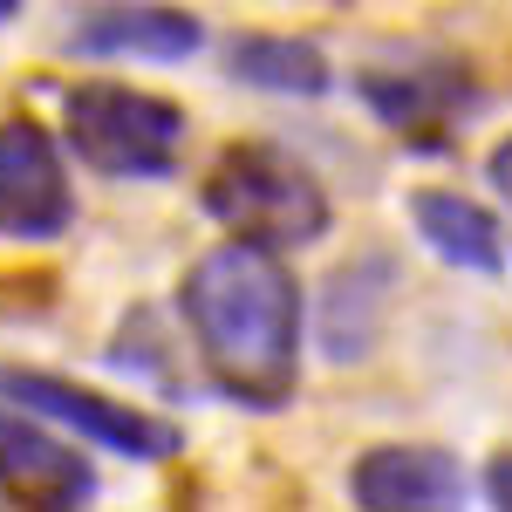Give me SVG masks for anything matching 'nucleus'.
<instances>
[{"label":"nucleus","mask_w":512,"mask_h":512,"mask_svg":"<svg viewBox=\"0 0 512 512\" xmlns=\"http://www.w3.org/2000/svg\"><path fill=\"white\" fill-rule=\"evenodd\" d=\"M178 315L192 328L205 383L239 410H287L301 396L308 301L280 246L226 233L178 280Z\"/></svg>","instance_id":"obj_1"},{"label":"nucleus","mask_w":512,"mask_h":512,"mask_svg":"<svg viewBox=\"0 0 512 512\" xmlns=\"http://www.w3.org/2000/svg\"><path fill=\"white\" fill-rule=\"evenodd\" d=\"M205 212L239 239H260V246H280V253H294V246H315L328 233V192H321V178L308 164L294 158L287 144H260V137H246V144H226L212 171H205Z\"/></svg>","instance_id":"obj_2"},{"label":"nucleus","mask_w":512,"mask_h":512,"mask_svg":"<svg viewBox=\"0 0 512 512\" xmlns=\"http://www.w3.org/2000/svg\"><path fill=\"white\" fill-rule=\"evenodd\" d=\"M185 137H192V117L171 96H158V89L76 82L62 96V144L96 178H144V185H158V178L178 171Z\"/></svg>","instance_id":"obj_3"},{"label":"nucleus","mask_w":512,"mask_h":512,"mask_svg":"<svg viewBox=\"0 0 512 512\" xmlns=\"http://www.w3.org/2000/svg\"><path fill=\"white\" fill-rule=\"evenodd\" d=\"M0 396L21 403V410H35L41 424H62V431H76L82 444L117 451V458H137V465H164V458L185 451V431H178L171 417H151V410H137L130 396H103V390H89V383L48 376V369H14V362H0Z\"/></svg>","instance_id":"obj_4"},{"label":"nucleus","mask_w":512,"mask_h":512,"mask_svg":"<svg viewBox=\"0 0 512 512\" xmlns=\"http://www.w3.org/2000/svg\"><path fill=\"white\" fill-rule=\"evenodd\" d=\"M69 226H76V185L55 137L35 117H7L0 123V239L41 246Z\"/></svg>","instance_id":"obj_5"},{"label":"nucleus","mask_w":512,"mask_h":512,"mask_svg":"<svg viewBox=\"0 0 512 512\" xmlns=\"http://www.w3.org/2000/svg\"><path fill=\"white\" fill-rule=\"evenodd\" d=\"M362 103L376 110L383 130L410 137V144H444L451 123L478 103V82L465 62L431 55V62H396V69H362Z\"/></svg>","instance_id":"obj_6"},{"label":"nucleus","mask_w":512,"mask_h":512,"mask_svg":"<svg viewBox=\"0 0 512 512\" xmlns=\"http://www.w3.org/2000/svg\"><path fill=\"white\" fill-rule=\"evenodd\" d=\"M0 492L28 506H89L96 499V465L55 431H41L35 410H0Z\"/></svg>","instance_id":"obj_7"},{"label":"nucleus","mask_w":512,"mask_h":512,"mask_svg":"<svg viewBox=\"0 0 512 512\" xmlns=\"http://www.w3.org/2000/svg\"><path fill=\"white\" fill-rule=\"evenodd\" d=\"M349 499L362 512H444L465 499V465L437 444H376L349 465Z\"/></svg>","instance_id":"obj_8"},{"label":"nucleus","mask_w":512,"mask_h":512,"mask_svg":"<svg viewBox=\"0 0 512 512\" xmlns=\"http://www.w3.org/2000/svg\"><path fill=\"white\" fill-rule=\"evenodd\" d=\"M76 55H144V62H185L205 48V21L185 7H164V0H110V7H89L69 28Z\"/></svg>","instance_id":"obj_9"},{"label":"nucleus","mask_w":512,"mask_h":512,"mask_svg":"<svg viewBox=\"0 0 512 512\" xmlns=\"http://www.w3.org/2000/svg\"><path fill=\"white\" fill-rule=\"evenodd\" d=\"M410 226L431 246L444 267L458 274H506V226L492 205H478L472 192H451V185H424L410 192Z\"/></svg>","instance_id":"obj_10"},{"label":"nucleus","mask_w":512,"mask_h":512,"mask_svg":"<svg viewBox=\"0 0 512 512\" xmlns=\"http://www.w3.org/2000/svg\"><path fill=\"white\" fill-rule=\"evenodd\" d=\"M396 294V260L390 253H355L349 267H335L321 294V355L328 362H362L383 335V308Z\"/></svg>","instance_id":"obj_11"},{"label":"nucleus","mask_w":512,"mask_h":512,"mask_svg":"<svg viewBox=\"0 0 512 512\" xmlns=\"http://www.w3.org/2000/svg\"><path fill=\"white\" fill-rule=\"evenodd\" d=\"M226 69H233V82H246V89L301 96V103H315V96L335 89L328 55H321L315 41H301V35H239L233 48H226Z\"/></svg>","instance_id":"obj_12"},{"label":"nucleus","mask_w":512,"mask_h":512,"mask_svg":"<svg viewBox=\"0 0 512 512\" xmlns=\"http://www.w3.org/2000/svg\"><path fill=\"white\" fill-rule=\"evenodd\" d=\"M485 499L512 512V444L499 451V458H492V465H485Z\"/></svg>","instance_id":"obj_13"},{"label":"nucleus","mask_w":512,"mask_h":512,"mask_svg":"<svg viewBox=\"0 0 512 512\" xmlns=\"http://www.w3.org/2000/svg\"><path fill=\"white\" fill-rule=\"evenodd\" d=\"M485 178H492V192L512 205V137H499V144H492V158H485Z\"/></svg>","instance_id":"obj_14"},{"label":"nucleus","mask_w":512,"mask_h":512,"mask_svg":"<svg viewBox=\"0 0 512 512\" xmlns=\"http://www.w3.org/2000/svg\"><path fill=\"white\" fill-rule=\"evenodd\" d=\"M14 14H21V0H0V28H7V21H14Z\"/></svg>","instance_id":"obj_15"}]
</instances>
